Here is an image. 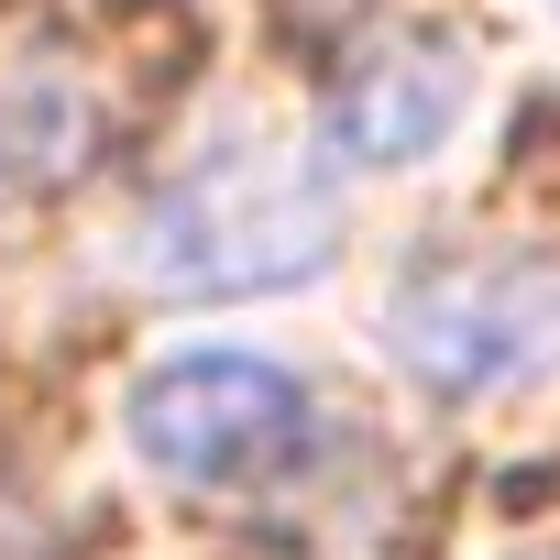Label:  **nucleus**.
<instances>
[{"label": "nucleus", "mask_w": 560, "mask_h": 560, "mask_svg": "<svg viewBox=\"0 0 560 560\" xmlns=\"http://www.w3.org/2000/svg\"><path fill=\"white\" fill-rule=\"evenodd\" d=\"M462 100H472V56H462L451 34H385V45H363V56L341 67V89H330V143L363 154V165H418L429 143H451Z\"/></svg>", "instance_id": "39448f33"}, {"label": "nucleus", "mask_w": 560, "mask_h": 560, "mask_svg": "<svg viewBox=\"0 0 560 560\" xmlns=\"http://www.w3.org/2000/svg\"><path fill=\"white\" fill-rule=\"evenodd\" d=\"M330 253H341L330 187L275 132H220L143 209V275L176 287V298H264V287L319 275Z\"/></svg>", "instance_id": "f257e3e1"}, {"label": "nucleus", "mask_w": 560, "mask_h": 560, "mask_svg": "<svg viewBox=\"0 0 560 560\" xmlns=\"http://www.w3.org/2000/svg\"><path fill=\"white\" fill-rule=\"evenodd\" d=\"M121 132V89L89 67V45H12L0 56V209L67 198L100 176Z\"/></svg>", "instance_id": "20e7f679"}, {"label": "nucleus", "mask_w": 560, "mask_h": 560, "mask_svg": "<svg viewBox=\"0 0 560 560\" xmlns=\"http://www.w3.org/2000/svg\"><path fill=\"white\" fill-rule=\"evenodd\" d=\"M396 352L440 396H494L560 352V264L549 253H483V264H429L385 308Z\"/></svg>", "instance_id": "f03ea898"}, {"label": "nucleus", "mask_w": 560, "mask_h": 560, "mask_svg": "<svg viewBox=\"0 0 560 560\" xmlns=\"http://www.w3.org/2000/svg\"><path fill=\"white\" fill-rule=\"evenodd\" d=\"M132 440L176 483H275L308 462V385L253 352H176L132 385Z\"/></svg>", "instance_id": "7ed1b4c3"}]
</instances>
